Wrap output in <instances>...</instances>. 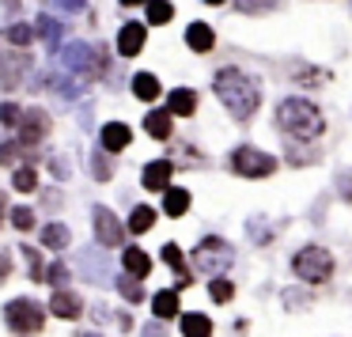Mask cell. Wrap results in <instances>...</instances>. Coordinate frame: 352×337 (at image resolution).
Wrapping results in <instances>:
<instances>
[{
	"instance_id": "52a82bcc",
	"label": "cell",
	"mask_w": 352,
	"mask_h": 337,
	"mask_svg": "<svg viewBox=\"0 0 352 337\" xmlns=\"http://www.w3.org/2000/svg\"><path fill=\"white\" fill-rule=\"evenodd\" d=\"M231 167H235V175H243V178H265V175H273V171H276V155L243 144V148L231 152Z\"/></svg>"
},
{
	"instance_id": "cb8c5ba5",
	"label": "cell",
	"mask_w": 352,
	"mask_h": 337,
	"mask_svg": "<svg viewBox=\"0 0 352 337\" xmlns=\"http://www.w3.org/2000/svg\"><path fill=\"white\" fill-rule=\"evenodd\" d=\"M152 311H155V318H175V314H178V292L175 288L155 292V296H152Z\"/></svg>"
},
{
	"instance_id": "836d02e7",
	"label": "cell",
	"mask_w": 352,
	"mask_h": 337,
	"mask_svg": "<svg viewBox=\"0 0 352 337\" xmlns=\"http://www.w3.org/2000/svg\"><path fill=\"white\" fill-rule=\"evenodd\" d=\"M235 8L243 16H265V12L280 8V0H235Z\"/></svg>"
},
{
	"instance_id": "f6af8a7d",
	"label": "cell",
	"mask_w": 352,
	"mask_h": 337,
	"mask_svg": "<svg viewBox=\"0 0 352 337\" xmlns=\"http://www.w3.org/2000/svg\"><path fill=\"white\" fill-rule=\"evenodd\" d=\"M125 8H137V4H148V0H122Z\"/></svg>"
},
{
	"instance_id": "2e32d148",
	"label": "cell",
	"mask_w": 352,
	"mask_h": 337,
	"mask_svg": "<svg viewBox=\"0 0 352 337\" xmlns=\"http://www.w3.org/2000/svg\"><path fill=\"white\" fill-rule=\"evenodd\" d=\"M167 110L175 118H190L193 110H197V91H193V87H175V91L167 95Z\"/></svg>"
},
{
	"instance_id": "7c38bea8",
	"label": "cell",
	"mask_w": 352,
	"mask_h": 337,
	"mask_svg": "<svg viewBox=\"0 0 352 337\" xmlns=\"http://www.w3.org/2000/svg\"><path fill=\"white\" fill-rule=\"evenodd\" d=\"M99 144L107 148L110 155H118V152H125V148L133 144V129L125 122H107L99 129Z\"/></svg>"
},
{
	"instance_id": "603a6c76",
	"label": "cell",
	"mask_w": 352,
	"mask_h": 337,
	"mask_svg": "<svg viewBox=\"0 0 352 337\" xmlns=\"http://www.w3.org/2000/svg\"><path fill=\"white\" fill-rule=\"evenodd\" d=\"M133 95H137L140 102H155L160 99V80H155L152 72H137V76H133Z\"/></svg>"
},
{
	"instance_id": "bcb514c9",
	"label": "cell",
	"mask_w": 352,
	"mask_h": 337,
	"mask_svg": "<svg viewBox=\"0 0 352 337\" xmlns=\"http://www.w3.org/2000/svg\"><path fill=\"white\" fill-rule=\"evenodd\" d=\"M205 4H228V0H205Z\"/></svg>"
},
{
	"instance_id": "e575fe53",
	"label": "cell",
	"mask_w": 352,
	"mask_h": 337,
	"mask_svg": "<svg viewBox=\"0 0 352 337\" xmlns=\"http://www.w3.org/2000/svg\"><path fill=\"white\" fill-rule=\"evenodd\" d=\"M107 148H99V152H91V175L99 178V182H110L114 178V167H110V160H107Z\"/></svg>"
},
{
	"instance_id": "3957f363",
	"label": "cell",
	"mask_w": 352,
	"mask_h": 337,
	"mask_svg": "<svg viewBox=\"0 0 352 337\" xmlns=\"http://www.w3.org/2000/svg\"><path fill=\"white\" fill-rule=\"evenodd\" d=\"M4 326L12 337H38L46 329V311L31 296H16L4 303Z\"/></svg>"
},
{
	"instance_id": "7bdbcfd3",
	"label": "cell",
	"mask_w": 352,
	"mask_h": 337,
	"mask_svg": "<svg viewBox=\"0 0 352 337\" xmlns=\"http://www.w3.org/2000/svg\"><path fill=\"white\" fill-rule=\"evenodd\" d=\"M8 213H12V208H8V193L0 190V228H4V220H8Z\"/></svg>"
},
{
	"instance_id": "5bb4252c",
	"label": "cell",
	"mask_w": 352,
	"mask_h": 337,
	"mask_svg": "<svg viewBox=\"0 0 352 337\" xmlns=\"http://www.w3.org/2000/svg\"><path fill=\"white\" fill-rule=\"evenodd\" d=\"M144 42H148V27L144 23H125L122 31H118V54L137 57L140 50H144Z\"/></svg>"
},
{
	"instance_id": "f1b7e54d",
	"label": "cell",
	"mask_w": 352,
	"mask_h": 337,
	"mask_svg": "<svg viewBox=\"0 0 352 337\" xmlns=\"http://www.w3.org/2000/svg\"><path fill=\"white\" fill-rule=\"evenodd\" d=\"M8 220H12V228H16L19 235H27V231H34V208L31 205H12Z\"/></svg>"
},
{
	"instance_id": "7a4b0ae2",
	"label": "cell",
	"mask_w": 352,
	"mask_h": 337,
	"mask_svg": "<svg viewBox=\"0 0 352 337\" xmlns=\"http://www.w3.org/2000/svg\"><path fill=\"white\" fill-rule=\"evenodd\" d=\"M276 125L296 140H314L326 129V118H322V110L311 99H284L276 107Z\"/></svg>"
},
{
	"instance_id": "9c48e42d",
	"label": "cell",
	"mask_w": 352,
	"mask_h": 337,
	"mask_svg": "<svg viewBox=\"0 0 352 337\" xmlns=\"http://www.w3.org/2000/svg\"><path fill=\"white\" fill-rule=\"evenodd\" d=\"M91 228H95V239H99V246H122V243H125L122 220H118V216L110 213L107 205H95V208H91Z\"/></svg>"
},
{
	"instance_id": "f546056e",
	"label": "cell",
	"mask_w": 352,
	"mask_h": 337,
	"mask_svg": "<svg viewBox=\"0 0 352 337\" xmlns=\"http://www.w3.org/2000/svg\"><path fill=\"white\" fill-rule=\"evenodd\" d=\"M69 281H72L69 261H50L46 265V284L50 288H69Z\"/></svg>"
},
{
	"instance_id": "60d3db41",
	"label": "cell",
	"mask_w": 352,
	"mask_h": 337,
	"mask_svg": "<svg viewBox=\"0 0 352 337\" xmlns=\"http://www.w3.org/2000/svg\"><path fill=\"white\" fill-rule=\"evenodd\" d=\"M12 273H16V265H12V254H8V250H0V284L8 281Z\"/></svg>"
},
{
	"instance_id": "7dc6e473",
	"label": "cell",
	"mask_w": 352,
	"mask_h": 337,
	"mask_svg": "<svg viewBox=\"0 0 352 337\" xmlns=\"http://www.w3.org/2000/svg\"><path fill=\"white\" fill-rule=\"evenodd\" d=\"M80 337H99V334H80Z\"/></svg>"
},
{
	"instance_id": "83f0119b",
	"label": "cell",
	"mask_w": 352,
	"mask_h": 337,
	"mask_svg": "<svg viewBox=\"0 0 352 337\" xmlns=\"http://www.w3.org/2000/svg\"><path fill=\"white\" fill-rule=\"evenodd\" d=\"M34 23H12L8 31H4V39H8V46H19V50H27L34 42Z\"/></svg>"
},
{
	"instance_id": "8fae6325",
	"label": "cell",
	"mask_w": 352,
	"mask_h": 337,
	"mask_svg": "<svg viewBox=\"0 0 352 337\" xmlns=\"http://www.w3.org/2000/svg\"><path fill=\"white\" fill-rule=\"evenodd\" d=\"M170 175H175V163L170 160H152V163H144V171H140V186L152 190V193L170 190Z\"/></svg>"
},
{
	"instance_id": "d6986e66",
	"label": "cell",
	"mask_w": 352,
	"mask_h": 337,
	"mask_svg": "<svg viewBox=\"0 0 352 337\" xmlns=\"http://www.w3.org/2000/svg\"><path fill=\"white\" fill-rule=\"evenodd\" d=\"M170 110H152V114H144V133L155 140H167L170 137Z\"/></svg>"
},
{
	"instance_id": "4dcf8cb0",
	"label": "cell",
	"mask_w": 352,
	"mask_h": 337,
	"mask_svg": "<svg viewBox=\"0 0 352 337\" xmlns=\"http://www.w3.org/2000/svg\"><path fill=\"white\" fill-rule=\"evenodd\" d=\"M19 250H23V261H27V276L31 281H46V261H42V254L34 246H19Z\"/></svg>"
},
{
	"instance_id": "30bf717a",
	"label": "cell",
	"mask_w": 352,
	"mask_h": 337,
	"mask_svg": "<svg viewBox=\"0 0 352 337\" xmlns=\"http://www.w3.org/2000/svg\"><path fill=\"white\" fill-rule=\"evenodd\" d=\"M50 311H54V318L76 322L80 314H84V299H80L76 292H69V288H54V296H50Z\"/></svg>"
},
{
	"instance_id": "ffe728a7",
	"label": "cell",
	"mask_w": 352,
	"mask_h": 337,
	"mask_svg": "<svg viewBox=\"0 0 352 337\" xmlns=\"http://www.w3.org/2000/svg\"><path fill=\"white\" fill-rule=\"evenodd\" d=\"M186 208H190V190H182V186L163 190V213L167 216H186Z\"/></svg>"
},
{
	"instance_id": "484cf974",
	"label": "cell",
	"mask_w": 352,
	"mask_h": 337,
	"mask_svg": "<svg viewBox=\"0 0 352 337\" xmlns=\"http://www.w3.org/2000/svg\"><path fill=\"white\" fill-rule=\"evenodd\" d=\"M144 8H148V23L152 27H163V23L175 19V4H170V0H148Z\"/></svg>"
},
{
	"instance_id": "1f68e13d",
	"label": "cell",
	"mask_w": 352,
	"mask_h": 337,
	"mask_svg": "<svg viewBox=\"0 0 352 337\" xmlns=\"http://www.w3.org/2000/svg\"><path fill=\"white\" fill-rule=\"evenodd\" d=\"M34 152V148H23L19 140H0V167H16L19 155Z\"/></svg>"
},
{
	"instance_id": "8992f818",
	"label": "cell",
	"mask_w": 352,
	"mask_h": 337,
	"mask_svg": "<svg viewBox=\"0 0 352 337\" xmlns=\"http://www.w3.org/2000/svg\"><path fill=\"white\" fill-rule=\"evenodd\" d=\"M50 133H54V118H50L42 107H27L23 118H19V129H16L19 144H23V148H38Z\"/></svg>"
},
{
	"instance_id": "9a60e30c",
	"label": "cell",
	"mask_w": 352,
	"mask_h": 337,
	"mask_svg": "<svg viewBox=\"0 0 352 337\" xmlns=\"http://www.w3.org/2000/svg\"><path fill=\"white\" fill-rule=\"evenodd\" d=\"M122 269L129 276H137V281H144V276L152 273V258H148L140 246H125V250H122Z\"/></svg>"
},
{
	"instance_id": "d6a6232c",
	"label": "cell",
	"mask_w": 352,
	"mask_h": 337,
	"mask_svg": "<svg viewBox=\"0 0 352 337\" xmlns=\"http://www.w3.org/2000/svg\"><path fill=\"white\" fill-rule=\"evenodd\" d=\"M118 292H122L125 303H140V299H144V288H140V281H137V276H129V273L118 276Z\"/></svg>"
},
{
	"instance_id": "6da1fadb",
	"label": "cell",
	"mask_w": 352,
	"mask_h": 337,
	"mask_svg": "<svg viewBox=\"0 0 352 337\" xmlns=\"http://www.w3.org/2000/svg\"><path fill=\"white\" fill-rule=\"evenodd\" d=\"M212 91H216V99L228 107V114L235 118V122H250V118L258 114L261 84L250 76V72H243V69H235V65H228V69L216 72Z\"/></svg>"
},
{
	"instance_id": "d590c367",
	"label": "cell",
	"mask_w": 352,
	"mask_h": 337,
	"mask_svg": "<svg viewBox=\"0 0 352 337\" xmlns=\"http://www.w3.org/2000/svg\"><path fill=\"white\" fill-rule=\"evenodd\" d=\"M208 296H212V303H231L235 288H231V281H223V276H212V281H208Z\"/></svg>"
},
{
	"instance_id": "e0dca14e",
	"label": "cell",
	"mask_w": 352,
	"mask_h": 337,
	"mask_svg": "<svg viewBox=\"0 0 352 337\" xmlns=\"http://www.w3.org/2000/svg\"><path fill=\"white\" fill-rule=\"evenodd\" d=\"M186 46L193 50V54H208V50L216 46V34L208 23H190L186 27Z\"/></svg>"
},
{
	"instance_id": "ba28073f",
	"label": "cell",
	"mask_w": 352,
	"mask_h": 337,
	"mask_svg": "<svg viewBox=\"0 0 352 337\" xmlns=\"http://www.w3.org/2000/svg\"><path fill=\"white\" fill-rule=\"evenodd\" d=\"M27 72H31V54H27V50L12 46L8 54H0V87H4V91L23 87Z\"/></svg>"
},
{
	"instance_id": "74e56055",
	"label": "cell",
	"mask_w": 352,
	"mask_h": 337,
	"mask_svg": "<svg viewBox=\"0 0 352 337\" xmlns=\"http://www.w3.org/2000/svg\"><path fill=\"white\" fill-rule=\"evenodd\" d=\"M46 171L57 178V182H65V178H69V163H65V155H50V160H46Z\"/></svg>"
},
{
	"instance_id": "5b68a950",
	"label": "cell",
	"mask_w": 352,
	"mask_h": 337,
	"mask_svg": "<svg viewBox=\"0 0 352 337\" xmlns=\"http://www.w3.org/2000/svg\"><path fill=\"white\" fill-rule=\"evenodd\" d=\"M190 261H193V269H197V273H208V276H216L220 269H228L231 261H235V254H231V246L223 243V239H216V235H205L197 246H193Z\"/></svg>"
},
{
	"instance_id": "ab89813d",
	"label": "cell",
	"mask_w": 352,
	"mask_h": 337,
	"mask_svg": "<svg viewBox=\"0 0 352 337\" xmlns=\"http://www.w3.org/2000/svg\"><path fill=\"white\" fill-rule=\"evenodd\" d=\"M65 205V197L57 190H42V208H50V213H57V208Z\"/></svg>"
},
{
	"instance_id": "277c9868",
	"label": "cell",
	"mask_w": 352,
	"mask_h": 337,
	"mask_svg": "<svg viewBox=\"0 0 352 337\" xmlns=\"http://www.w3.org/2000/svg\"><path fill=\"white\" fill-rule=\"evenodd\" d=\"M292 269H296L299 281L307 284H322L333 276V254L326 250V246H303V250L292 258Z\"/></svg>"
},
{
	"instance_id": "d4e9b609",
	"label": "cell",
	"mask_w": 352,
	"mask_h": 337,
	"mask_svg": "<svg viewBox=\"0 0 352 337\" xmlns=\"http://www.w3.org/2000/svg\"><path fill=\"white\" fill-rule=\"evenodd\" d=\"M163 261H167V265L178 273V284H190V281H193V273L186 269V261H182V250H178L175 243H167V246H163Z\"/></svg>"
},
{
	"instance_id": "b9f144b4",
	"label": "cell",
	"mask_w": 352,
	"mask_h": 337,
	"mask_svg": "<svg viewBox=\"0 0 352 337\" xmlns=\"http://www.w3.org/2000/svg\"><path fill=\"white\" fill-rule=\"evenodd\" d=\"M337 190H341V197L352 205V171H344V175L337 178Z\"/></svg>"
},
{
	"instance_id": "7402d4cb",
	"label": "cell",
	"mask_w": 352,
	"mask_h": 337,
	"mask_svg": "<svg viewBox=\"0 0 352 337\" xmlns=\"http://www.w3.org/2000/svg\"><path fill=\"white\" fill-rule=\"evenodd\" d=\"M12 190L16 193H34L38 190V171L31 167V163H19V167H12Z\"/></svg>"
},
{
	"instance_id": "ac0fdd59",
	"label": "cell",
	"mask_w": 352,
	"mask_h": 337,
	"mask_svg": "<svg viewBox=\"0 0 352 337\" xmlns=\"http://www.w3.org/2000/svg\"><path fill=\"white\" fill-rule=\"evenodd\" d=\"M38 243L46 246V250H65V246L72 243V231L65 228V224H54L50 220L46 228H42V235H38Z\"/></svg>"
},
{
	"instance_id": "4fadbf2b",
	"label": "cell",
	"mask_w": 352,
	"mask_h": 337,
	"mask_svg": "<svg viewBox=\"0 0 352 337\" xmlns=\"http://www.w3.org/2000/svg\"><path fill=\"white\" fill-rule=\"evenodd\" d=\"M34 31H38L42 46H46L50 54H57V50H61V39H65V23H61V19H54V12H42V16L34 19Z\"/></svg>"
},
{
	"instance_id": "8d00e7d4",
	"label": "cell",
	"mask_w": 352,
	"mask_h": 337,
	"mask_svg": "<svg viewBox=\"0 0 352 337\" xmlns=\"http://www.w3.org/2000/svg\"><path fill=\"white\" fill-rule=\"evenodd\" d=\"M19 118H23V107H16L12 99L0 102V125L4 129H19Z\"/></svg>"
},
{
	"instance_id": "f35d334b",
	"label": "cell",
	"mask_w": 352,
	"mask_h": 337,
	"mask_svg": "<svg viewBox=\"0 0 352 337\" xmlns=\"http://www.w3.org/2000/svg\"><path fill=\"white\" fill-rule=\"evenodd\" d=\"M87 0H50V12H84Z\"/></svg>"
},
{
	"instance_id": "4316f807",
	"label": "cell",
	"mask_w": 352,
	"mask_h": 337,
	"mask_svg": "<svg viewBox=\"0 0 352 337\" xmlns=\"http://www.w3.org/2000/svg\"><path fill=\"white\" fill-rule=\"evenodd\" d=\"M152 224H155V208L152 205H137L133 216H129V235H144Z\"/></svg>"
},
{
	"instance_id": "ee69618b",
	"label": "cell",
	"mask_w": 352,
	"mask_h": 337,
	"mask_svg": "<svg viewBox=\"0 0 352 337\" xmlns=\"http://www.w3.org/2000/svg\"><path fill=\"white\" fill-rule=\"evenodd\" d=\"M144 337H167V334H163V326H144Z\"/></svg>"
},
{
	"instance_id": "44dd1931",
	"label": "cell",
	"mask_w": 352,
	"mask_h": 337,
	"mask_svg": "<svg viewBox=\"0 0 352 337\" xmlns=\"http://www.w3.org/2000/svg\"><path fill=\"white\" fill-rule=\"evenodd\" d=\"M182 337H212V322H208V314H201V311L182 314Z\"/></svg>"
}]
</instances>
